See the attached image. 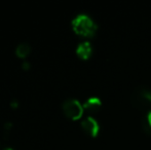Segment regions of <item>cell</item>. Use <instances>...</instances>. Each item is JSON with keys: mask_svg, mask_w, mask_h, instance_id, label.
I'll list each match as a JSON object with an SVG mask.
<instances>
[{"mask_svg": "<svg viewBox=\"0 0 151 150\" xmlns=\"http://www.w3.org/2000/svg\"><path fill=\"white\" fill-rule=\"evenodd\" d=\"M73 30L75 31L76 34L80 35L83 37H91L95 35L96 31L98 29V25L93 18L88 14H78L72 19L71 21Z\"/></svg>", "mask_w": 151, "mask_h": 150, "instance_id": "cell-1", "label": "cell"}, {"mask_svg": "<svg viewBox=\"0 0 151 150\" xmlns=\"http://www.w3.org/2000/svg\"><path fill=\"white\" fill-rule=\"evenodd\" d=\"M62 108L68 117L72 119H77L82 115L83 112V105L75 98H68L63 101Z\"/></svg>", "mask_w": 151, "mask_h": 150, "instance_id": "cell-2", "label": "cell"}, {"mask_svg": "<svg viewBox=\"0 0 151 150\" xmlns=\"http://www.w3.org/2000/svg\"><path fill=\"white\" fill-rule=\"evenodd\" d=\"M81 126L91 137H96L99 134V131H100L99 121H98L95 117H93V116H91V115L86 116V117H84L83 119L81 120Z\"/></svg>", "mask_w": 151, "mask_h": 150, "instance_id": "cell-3", "label": "cell"}, {"mask_svg": "<svg viewBox=\"0 0 151 150\" xmlns=\"http://www.w3.org/2000/svg\"><path fill=\"white\" fill-rule=\"evenodd\" d=\"M136 100L141 105L151 104V88L142 86L136 92Z\"/></svg>", "mask_w": 151, "mask_h": 150, "instance_id": "cell-4", "label": "cell"}, {"mask_svg": "<svg viewBox=\"0 0 151 150\" xmlns=\"http://www.w3.org/2000/svg\"><path fill=\"white\" fill-rule=\"evenodd\" d=\"M102 106V101L99 97L93 96L90 97L86 100V102L83 103V109H86V111L91 113L97 112L100 109V107Z\"/></svg>", "mask_w": 151, "mask_h": 150, "instance_id": "cell-5", "label": "cell"}, {"mask_svg": "<svg viewBox=\"0 0 151 150\" xmlns=\"http://www.w3.org/2000/svg\"><path fill=\"white\" fill-rule=\"evenodd\" d=\"M76 52L80 58L88 59L90 58L93 52V45L90 41H82L78 43L77 47H76Z\"/></svg>", "mask_w": 151, "mask_h": 150, "instance_id": "cell-6", "label": "cell"}, {"mask_svg": "<svg viewBox=\"0 0 151 150\" xmlns=\"http://www.w3.org/2000/svg\"><path fill=\"white\" fill-rule=\"evenodd\" d=\"M30 50H31V46L28 42H21L16 47V54L20 58H25L30 52Z\"/></svg>", "mask_w": 151, "mask_h": 150, "instance_id": "cell-7", "label": "cell"}, {"mask_svg": "<svg viewBox=\"0 0 151 150\" xmlns=\"http://www.w3.org/2000/svg\"><path fill=\"white\" fill-rule=\"evenodd\" d=\"M142 126L146 133L151 134V110L148 111L147 114L142 119Z\"/></svg>", "mask_w": 151, "mask_h": 150, "instance_id": "cell-8", "label": "cell"}, {"mask_svg": "<svg viewBox=\"0 0 151 150\" xmlns=\"http://www.w3.org/2000/svg\"><path fill=\"white\" fill-rule=\"evenodd\" d=\"M29 66H30V63H29V62H27V61H24V62H23L22 67H23L24 69H28V68H29Z\"/></svg>", "mask_w": 151, "mask_h": 150, "instance_id": "cell-9", "label": "cell"}, {"mask_svg": "<svg viewBox=\"0 0 151 150\" xmlns=\"http://www.w3.org/2000/svg\"><path fill=\"white\" fill-rule=\"evenodd\" d=\"M10 105H12V107H17L18 106V101H17L16 99H14V100L12 101V103H10Z\"/></svg>", "mask_w": 151, "mask_h": 150, "instance_id": "cell-10", "label": "cell"}, {"mask_svg": "<svg viewBox=\"0 0 151 150\" xmlns=\"http://www.w3.org/2000/svg\"><path fill=\"white\" fill-rule=\"evenodd\" d=\"M10 126H12V122H5V124H4V128H5L6 130H8Z\"/></svg>", "mask_w": 151, "mask_h": 150, "instance_id": "cell-11", "label": "cell"}, {"mask_svg": "<svg viewBox=\"0 0 151 150\" xmlns=\"http://www.w3.org/2000/svg\"><path fill=\"white\" fill-rule=\"evenodd\" d=\"M2 150H14V148H12V147H4Z\"/></svg>", "mask_w": 151, "mask_h": 150, "instance_id": "cell-12", "label": "cell"}]
</instances>
